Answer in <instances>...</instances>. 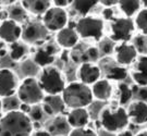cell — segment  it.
I'll list each match as a JSON object with an SVG mask.
<instances>
[{
    "mask_svg": "<svg viewBox=\"0 0 147 136\" xmlns=\"http://www.w3.org/2000/svg\"><path fill=\"white\" fill-rule=\"evenodd\" d=\"M33 130L30 116L20 110L7 112L0 118V136H31Z\"/></svg>",
    "mask_w": 147,
    "mask_h": 136,
    "instance_id": "cell-1",
    "label": "cell"
},
{
    "mask_svg": "<svg viewBox=\"0 0 147 136\" xmlns=\"http://www.w3.org/2000/svg\"><path fill=\"white\" fill-rule=\"evenodd\" d=\"M61 97L65 107L70 109L86 108L94 100L90 87L81 82L69 83L61 94Z\"/></svg>",
    "mask_w": 147,
    "mask_h": 136,
    "instance_id": "cell-2",
    "label": "cell"
},
{
    "mask_svg": "<svg viewBox=\"0 0 147 136\" xmlns=\"http://www.w3.org/2000/svg\"><path fill=\"white\" fill-rule=\"evenodd\" d=\"M37 79L42 92L47 96L61 95L67 86L65 79L61 71L53 65L42 69Z\"/></svg>",
    "mask_w": 147,
    "mask_h": 136,
    "instance_id": "cell-3",
    "label": "cell"
},
{
    "mask_svg": "<svg viewBox=\"0 0 147 136\" xmlns=\"http://www.w3.org/2000/svg\"><path fill=\"white\" fill-rule=\"evenodd\" d=\"M100 125L105 131L109 133L121 132L129 125V115L127 111L123 107L117 108H104L99 114Z\"/></svg>",
    "mask_w": 147,
    "mask_h": 136,
    "instance_id": "cell-4",
    "label": "cell"
},
{
    "mask_svg": "<svg viewBox=\"0 0 147 136\" xmlns=\"http://www.w3.org/2000/svg\"><path fill=\"white\" fill-rule=\"evenodd\" d=\"M16 97L21 101V104L35 106L42 104L45 98V93L42 92L36 77L27 76L19 84Z\"/></svg>",
    "mask_w": 147,
    "mask_h": 136,
    "instance_id": "cell-5",
    "label": "cell"
},
{
    "mask_svg": "<svg viewBox=\"0 0 147 136\" xmlns=\"http://www.w3.org/2000/svg\"><path fill=\"white\" fill-rule=\"evenodd\" d=\"M75 31L80 38L100 40L104 36V21L95 16H83L75 23Z\"/></svg>",
    "mask_w": 147,
    "mask_h": 136,
    "instance_id": "cell-6",
    "label": "cell"
},
{
    "mask_svg": "<svg viewBox=\"0 0 147 136\" xmlns=\"http://www.w3.org/2000/svg\"><path fill=\"white\" fill-rule=\"evenodd\" d=\"M135 30V23L129 18H119L111 23L110 39L112 42H129Z\"/></svg>",
    "mask_w": 147,
    "mask_h": 136,
    "instance_id": "cell-7",
    "label": "cell"
},
{
    "mask_svg": "<svg viewBox=\"0 0 147 136\" xmlns=\"http://www.w3.org/2000/svg\"><path fill=\"white\" fill-rule=\"evenodd\" d=\"M69 18L68 13L64 9L51 7L49 10L42 15V24L47 28L48 32L61 31L67 27Z\"/></svg>",
    "mask_w": 147,
    "mask_h": 136,
    "instance_id": "cell-8",
    "label": "cell"
},
{
    "mask_svg": "<svg viewBox=\"0 0 147 136\" xmlns=\"http://www.w3.org/2000/svg\"><path fill=\"white\" fill-rule=\"evenodd\" d=\"M19 81L16 73L10 69H0V98L14 96L18 92Z\"/></svg>",
    "mask_w": 147,
    "mask_h": 136,
    "instance_id": "cell-9",
    "label": "cell"
},
{
    "mask_svg": "<svg viewBox=\"0 0 147 136\" xmlns=\"http://www.w3.org/2000/svg\"><path fill=\"white\" fill-rule=\"evenodd\" d=\"M48 35L47 28L42 23L30 22L22 27V39L27 44H38L42 42Z\"/></svg>",
    "mask_w": 147,
    "mask_h": 136,
    "instance_id": "cell-10",
    "label": "cell"
},
{
    "mask_svg": "<svg viewBox=\"0 0 147 136\" xmlns=\"http://www.w3.org/2000/svg\"><path fill=\"white\" fill-rule=\"evenodd\" d=\"M115 55L118 64L122 67L134 63L138 57L136 48L131 42H120L115 48Z\"/></svg>",
    "mask_w": 147,
    "mask_h": 136,
    "instance_id": "cell-11",
    "label": "cell"
},
{
    "mask_svg": "<svg viewBox=\"0 0 147 136\" xmlns=\"http://www.w3.org/2000/svg\"><path fill=\"white\" fill-rule=\"evenodd\" d=\"M22 37V26L10 19L1 22L0 24V40L8 44L19 42Z\"/></svg>",
    "mask_w": 147,
    "mask_h": 136,
    "instance_id": "cell-12",
    "label": "cell"
},
{
    "mask_svg": "<svg viewBox=\"0 0 147 136\" xmlns=\"http://www.w3.org/2000/svg\"><path fill=\"white\" fill-rule=\"evenodd\" d=\"M76 75L79 82L89 86V85H94L97 81L100 79L101 70L97 64L94 63H81L78 69Z\"/></svg>",
    "mask_w": 147,
    "mask_h": 136,
    "instance_id": "cell-13",
    "label": "cell"
},
{
    "mask_svg": "<svg viewBox=\"0 0 147 136\" xmlns=\"http://www.w3.org/2000/svg\"><path fill=\"white\" fill-rule=\"evenodd\" d=\"M56 53H57V48L55 45H44L42 47H39L36 50V53H34L33 61L34 63L40 67L42 69L50 67L56 59Z\"/></svg>",
    "mask_w": 147,
    "mask_h": 136,
    "instance_id": "cell-14",
    "label": "cell"
},
{
    "mask_svg": "<svg viewBox=\"0 0 147 136\" xmlns=\"http://www.w3.org/2000/svg\"><path fill=\"white\" fill-rule=\"evenodd\" d=\"M127 111L129 119L137 125L147 123V102L144 100H137L132 102Z\"/></svg>",
    "mask_w": 147,
    "mask_h": 136,
    "instance_id": "cell-15",
    "label": "cell"
},
{
    "mask_svg": "<svg viewBox=\"0 0 147 136\" xmlns=\"http://www.w3.org/2000/svg\"><path fill=\"white\" fill-rule=\"evenodd\" d=\"M133 81L141 87H147V56H138L131 71Z\"/></svg>",
    "mask_w": 147,
    "mask_h": 136,
    "instance_id": "cell-16",
    "label": "cell"
},
{
    "mask_svg": "<svg viewBox=\"0 0 147 136\" xmlns=\"http://www.w3.org/2000/svg\"><path fill=\"white\" fill-rule=\"evenodd\" d=\"M89 112L86 108H78V109H71L70 112L67 115L70 127L73 129H82L87 127V124L89 123Z\"/></svg>",
    "mask_w": 147,
    "mask_h": 136,
    "instance_id": "cell-17",
    "label": "cell"
},
{
    "mask_svg": "<svg viewBox=\"0 0 147 136\" xmlns=\"http://www.w3.org/2000/svg\"><path fill=\"white\" fill-rule=\"evenodd\" d=\"M42 107L45 114L58 116L65 109V105L63 102L61 95L58 96H45L42 102Z\"/></svg>",
    "mask_w": 147,
    "mask_h": 136,
    "instance_id": "cell-18",
    "label": "cell"
},
{
    "mask_svg": "<svg viewBox=\"0 0 147 136\" xmlns=\"http://www.w3.org/2000/svg\"><path fill=\"white\" fill-rule=\"evenodd\" d=\"M80 36L73 27H65L56 35V42L60 47L65 49L74 48L79 42Z\"/></svg>",
    "mask_w": 147,
    "mask_h": 136,
    "instance_id": "cell-19",
    "label": "cell"
},
{
    "mask_svg": "<svg viewBox=\"0 0 147 136\" xmlns=\"http://www.w3.org/2000/svg\"><path fill=\"white\" fill-rule=\"evenodd\" d=\"M90 89H92L93 97L100 101H106V100L110 99L112 96V86L107 79L97 81L94 85H92Z\"/></svg>",
    "mask_w": 147,
    "mask_h": 136,
    "instance_id": "cell-20",
    "label": "cell"
},
{
    "mask_svg": "<svg viewBox=\"0 0 147 136\" xmlns=\"http://www.w3.org/2000/svg\"><path fill=\"white\" fill-rule=\"evenodd\" d=\"M21 5L26 10L27 13L30 12L34 15H44L51 8V1H48V0H24V1H21Z\"/></svg>",
    "mask_w": 147,
    "mask_h": 136,
    "instance_id": "cell-21",
    "label": "cell"
},
{
    "mask_svg": "<svg viewBox=\"0 0 147 136\" xmlns=\"http://www.w3.org/2000/svg\"><path fill=\"white\" fill-rule=\"evenodd\" d=\"M70 125H69L67 118H62V116H56L47 126V131L50 134H55V136L57 135H63L64 133H68ZM70 133V132H69ZM64 136V135H63Z\"/></svg>",
    "mask_w": 147,
    "mask_h": 136,
    "instance_id": "cell-22",
    "label": "cell"
},
{
    "mask_svg": "<svg viewBox=\"0 0 147 136\" xmlns=\"http://www.w3.org/2000/svg\"><path fill=\"white\" fill-rule=\"evenodd\" d=\"M118 5L125 18L129 19L137 14L141 10V1L137 0H120L118 1Z\"/></svg>",
    "mask_w": 147,
    "mask_h": 136,
    "instance_id": "cell-23",
    "label": "cell"
},
{
    "mask_svg": "<svg viewBox=\"0 0 147 136\" xmlns=\"http://www.w3.org/2000/svg\"><path fill=\"white\" fill-rule=\"evenodd\" d=\"M98 2L99 1H96V0H75V1H72L71 5L74 11L83 18V16L88 15V13L98 5Z\"/></svg>",
    "mask_w": 147,
    "mask_h": 136,
    "instance_id": "cell-24",
    "label": "cell"
},
{
    "mask_svg": "<svg viewBox=\"0 0 147 136\" xmlns=\"http://www.w3.org/2000/svg\"><path fill=\"white\" fill-rule=\"evenodd\" d=\"M106 76L108 81H117V82H122L127 77V70L122 65H117L112 64L106 71Z\"/></svg>",
    "mask_w": 147,
    "mask_h": 136,
    "instance_id": "cell-25",
    "label": "cell"
},
{
    "mask_svg": "<svg viewBox=\"0 0 147 136\" xmlns=\"http://www.w3.org/2000/svg\"><path fill=\"white\" fill-rule=\"evenodd\" d=\"M28 53V49L25 44L20 42H13L9 48V56L13 61H20L25 57Z\"/></svg>",
    "mask_w": 147,
    "mask_h": 136,
    "instance_id": "cell-26",
    "label": "cell"
},
{
    "mask_svg": "<svg viewBox=\"0 0 147 136\" xmlns=\"http://www.w3.org/2000/svg\"><path fill=\"white\" fill-rule=\"evenodd\" d=\"M133 97V90L124 82L118 84V100L121 106H124L130 102Z\"/></svg>",
    "mask_w": 147,
    "mask_h": 136,
    "instance_id": "cell-27",
    "label": "cell"
},
{
    "mask_svg": "<svg viewBox=\"0 0 147 136\" xmlns=\"http://www.w3.org/2000/svg\"><path fill=\"white\" fill-rule=\"evenodd\" d=\"M8 13H9V19L12 21H16V23L25 21L27 18L26 10L22 7L21 3L20 5H18V3L12 5L8 10Z\"/></svg>",
    "mask_w": 147,
    "mask_h": 136,
    "instance_id": "cell-28",
    "label": "cell"
},
{
    "mask_svg": "<svg viewBox=\"0 0 147 136\" xmlns=\"http://www.w3.org/2000/svg\"><path fill=\"white\" fill-rule=\"evenodd\" d=\"M20 106H21V101L16 95L2 99V111H5V113L20 110Z\"/></svg>",
    "mask_w": 147,
    "mask_h": 136,
    "instance_id": "cell-29",
    "label": "cell"
},
{
    "mask_svg": "<svg viewBox=\"0 0 147 136\" xmlns=\"http://www.w3.org/2000/svg\"><path fill=\"white\" fill-rule=\"evenodd\" d=\"M135 26L142 32L143 35H147V9L144 8L136 14L135 18Z\"/></svg>",
    "mask_w": 147,
    "mask_h": 136,
    "instance_id": "cell-30",
    "label": "cell"
},
{
    "mask_svg": "<svg viewBox=\"0 0 147 136\" xmlns=\"http://www.w3.org/2000/svg\"><path fill=\"white\" fill-rule=\"evenodd\" d=\"M133 45L136 48L137 53L142 56H147V35H138L134 38Z\"/></svg>",
    "mask_w": 147,
    "mask_h": 136,
    "instance_id": "cell-31",
    "label": "cell"
},
{
    "mask_svg": "<svg viewBox=\"0 0 147 136\" xmlns=\"http://www.w3.org/2000/svg\"><path fill=\"white\" fill-rule=\"evenodd\" d=\"M28 116L33 123H38L39 121L42 120L44 115H45V112H44V109L40 105H35V106H32L31 111L28 113Z\"/></svg>",
    "mask_w": 147,
    "mask_h": 136,
    "instance_id": "cell-32",
    "label": "cell"
},
{
    "mask_svg": "<svg viewBox=\"0 0 147 136\" xmlns=\"http://www.w3.org/2000/svg\"><path fill=\"white\" fill-rule=\"evenodd\" d=\"M115 42H112L110 38H107V39H102L100 40L99 42V53H102V55H110L111 53L115 51Z\"/></svg>",
    "mask_w": 147,
    "mask_h": 136,
    "instance_id": "cell-33",
    "label": "cell"
},
{
    "mask_svg": "<svg viewBox=\"0 0 147 136\" xmlns=\"http://www.w3.org/2000/svg\"><path fill=\"white\" fill-rule=\"evenodd\" d=\"M69 136H98L97 133L88 127H82V129H73L69 133Z\"/></svg>",
    "mask_w": 147,
    "mask_h": 136,
    "instance_id": "cell-34",
    "label": "cell"
},
{
    "mask_svg": "<svg viewBox=\"0 0 147 136\" xmlns=\"http://www.w3.org/2000/svg\"><path fill=\"white\" fill-rule=\"evenodd\" d=\"M53 3V7H57V8H61V9H64L65 7L72 5V1L70 0H55V1H51Z\"/></svg>",
    "mask_w": 147,
    "mask_h": 136,
    "instance_id": "cell-35",
    "label": "cell"
},
{
    "mask_svg": "<svg viewBox=\"0 0 147 136\" xmlns=\"http://www.w3.org/2000/svg\"><path fill=\"white\" fill-rule=\"evenodd\" d=\"M99 2L102 5H105L106 8H111L113 5H118V1H115V0H102Z\"/></svg>",
    "mask_w": 147,
    "mask_h": 136,
    "instance_id": "cell-36",
    "label": "cell"
},
{
    "mask_svg": "<svg viewBox=\"0 0 147 136\" xmlns=\"http://www.w3.org/2000/svg\"><path fill=\"white\" fill-rule=\"evenodd\" d=\"M102 15L106 20H111V18L113 15V12H112V9L111 8H106L105 10L102 11Z\"/></svg>",
    "mask_w": 147,
    "mask_h": 136,
    "instance_id": "cell-37",
    "label": "cell"
},
{
    "mask_svg": "<svg viewBox=\"0 0 147 136\" xmlns=\"http://www.w3.org/2000/svg\"><path fill=\"white\" fill-rule=\"evenodd\" d=\"M31 136H51V134L47 130H38V131L32 133Z\"/></svg>",
    "mask_w": 147,
    "mask_h": 136,
    "instance_id": "cell-38",
    "label": "cell"
},
{
    "mask_svg": "<svg viewBox=\"0 0 147 136\" xmlns=\"http://www.w3.org/2000/svg\"><path fill=\"white\" fill-rule=\"evenodd\" d=\"M8 53V50L5 48V42L0 40V58H3Z\"/></svg>",
    "mask_w": 147,
    "mask_h": 136,
    "instance_id": "cell-39",
    "label": "cell"
},
{
    "mask_svg": "<svg viewBox=\"0 0 147 136\" xmlns=\"http://www.w3.org/2000/svg\"><path fill=\"white\" fill-rule=\"evenodd\" d=\"M117 136H134L133 135V133H132L131 131H127V130H123V131L119 132L118 134H117Z\"/></svg>",
    "mask_w": 147,
    "mask_h": 136,
    "instance_id": "cell-40",
    "label": "cell"
},
{
    "mask_svg": "<svg viewBox=\"0 0 147 136\" xmlns=\"http://www.w3.org/2000/svg\"><path fill=\"white\" fill-rule=\"evenodd\" d=\"M136 136H147V131L145 132H142V133H138Z\"/></svg>",
    "mask_w": 147,
    "mask_h": 136,
    "instance_id": "cell-41",
    "label": "cell"
},
{
    "mask_svg": "<svg viewBox=\"0 0 147 136\" xmlns=\"http://www.w3.org/2000/svg\"><path fill=\"white\" fill-rule=\"evenodd\" d=\"M1 112H2V99L0 98V114H1Z\"/></svg>",
    "mask_w": 147,
    "mask_h": 136,
    "instance_id": "cell-42",
    "label": "cell"
},
{
    "mask_svg": "<svg viewBox=\"0 0 147 136\" xmlns=\"http://www.w3.org/2000/svg\"><path fill=\"white\" fill-rule=\"evenodd\" d=\"M143 5H144V7L147 9V0H145V1H143Z\"/></svg>",
    "mask_w": 147,
    "mask_h": 136,
    "instance_id": "cell-43",
    "label": "cell"
},
{
    "mask_svg": "<svg viewBox=\"0 0 147 136\" xmlns=\"http://www.w3.org/2000/svg\"><path fill=\"white\" fill-rule=\"evenodd\" d=\"M57 136H63V135H57Z\"/></svg>",
    "mask_w": 147,
    "mask_h": 136,
    "instance_id": "cell-44",
    "label": "cell"
}]
</instances>
